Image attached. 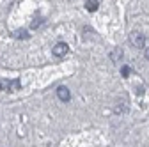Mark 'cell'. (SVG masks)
<instances>
[{"label":"cell","mask_w":149,"mask_h":147,"mask_svg":"<svg viewBox=\"0 0 149 147\" xmlns=\"http://www.w3.org/2000/svg\"><path fill=\"white\" fill-rule=\"evenodd\" d=\"M130 43H132L135 48H144L146 46V35L142 32H132L130 34Z\"/></svg>","instance_id":"cell-1"},{"label":"cell","mask_w":149,"mask_h":147,"mask_svg":"<svg viewBox=\"0 0 149 147\" xmlns=\"http://www.w3.org/2000/svg\"><path fill=\"white\" fill-rule=\"evenodd\" d=\"M52 51H53V55L55 57H59V59H62V57H66V53L69 51V46L66 44V43H57L53 48H52Z\"/></svg>","instance_id":"cell-2"},{"label":"cell","mask_w":149,"mask_h":147,"mask_svg":"<svg viewBox=\"0 0 149 147\" xmlns=\"http://www.w3.org/2000/svg\"><path fill=\"white\" fill-rule=\"evenodd\" d=\"M57 96H59V99H61V101H64V103L71 99V92H69V89H68V87H64V85L57 89Z\"/></svg>","instance_id":"cell-3"},{"label":"cell","mask_w":149,"mask_h":147,"mask_svg":"<svg viewBox=\"0 0 149 147\" xmlns=\"http://www.w3.org/2000/svg\"><path fill=\"white\" fill-rule=\"evenodd\" d=\"M22 87V83H20V80H9V85H7V90L9 92H14V90H18Z\"/></svg>","instance_id":"cell-4"},{"label":"cell","mask_w":149,"mask_h":147,"mask_svg":"<svg viewBox=\"0 0 149 147\" xmlns=\"http://www.w3.org/2000/svg\"><path fill=\"white\" fill-rule=\"evenodd\" d=\"M85 9L89 12H94L98 9V0H87V2H85Z\"/></svg>","instance_id":"cell-5"},{"label":"cell","mask_w":149,"mask_h":147,"mask_svg":"<svg viewBox=\"0 0 149 147\" xmlns=\"http://www.w3.org/2000/svg\"><path fill=\"white\" fill-rule=\"evenodd\" d=\"M110 59L114 60V62H119L121 59H123V50H119V48H116L114 51L110 53Z\"/></svg>","instance_id":"cell-6"},{"label":"cell","mask_w":149,"mask_h":147,"mask_svg":"<svg viewBox=\"0 0 149 147\" xmlns=\"http://www.w3.org/2000/svg\"><path fill=\"white\" fill-rule=\"evenodd\" d=\"M14 35H16L18 39H29V32H27V30H18Z\"/></svg>","instance_id":"cell-7"},{"label":"cell","mask_w":149,"mask_h":147,"mask_svg":"<svg viewBox=\"0 0 149 147\" xmlns=\"http://www.w3.org/2000/svg\"><path fill=\"white\" fill-rule=\"evenodd\" d=\"M130 73H132L130 66H123V67H121V75H123L124 78H128V76H130Z\"/></svg>","instance_id":"cell-8"},{"label":"cell","mask_w":149,"mask_h":147,"mask_svg":"<svg viewBox=\"0 0 149 147\" xmlns=\"http://www.w3.org/2000/svg\"><path fill=\"white\" fill-rule=\"evenodd\" d=\"M7 85H9V80H0V92L7 90Z\"/></svg>","instance_id":"cell-9"},{"label":"cell","mask_w":149,"mask_h":147,"mask_svg":"<svg viewBox=\"0 0 149 147\" xmlns=\"http://www.w3.org/2000/svg\"><path fill=\"white\" fill-rule=\"evenodd\" d=\"M39 25H41V20H39V18H36V21H32V28H37Z\"/></svg>","instance_id":"cell-10"},{"label":"cell","mask_w":149,"mask_h":147,"mask_svg":"<svg viewBox=\"0 0 149 147\" xmlns=\"http://www.w3.org/2000/svg\"><path fill=\"white\" fill-rule=\"evenodd\" d=\"M146 59H147V60H149V48H147V50H146Z\"/></svg>","instance_id":"cell-11"}]
</instances>
